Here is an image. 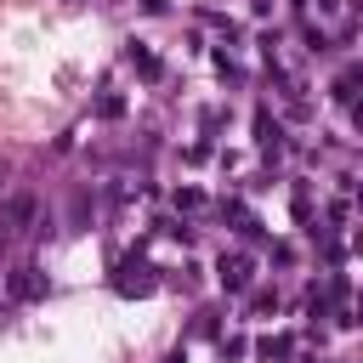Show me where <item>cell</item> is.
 <instances>
[{"mask_svg":"<svg viewBox=\"0 0 363 363\" xmlns=\"http://www.w3.org/2000/svg\"><path fill=\"white\" fill-rule=\"evenodd\" d=\"M34 210H40V204H34L28 193H17V199H6V204H0V250H11V244H17V233L34 221Z\"/></svg>","mask_w":363,"mask_h":363,"instance_id":"cell-1","label":"cell"},{"mask_svg":"<svg viewBox=\"0 0 363 363\" xmlns=\"http://www.w3.org/2000/svg\"><path fill=\"white\" fill-rule=\"evenodd\" d=\"M40 289H45V278H40V267H28V261H23V267L11 272V295H17V301H34Z\"/></svg>","mask_w":363,"mask_h":363,"instance_id":"cell-2","label":"cell"},{"mask_svg":"<svg viewBox=\"0 0 363 363\" xmlns=\"http://www.w3.org/2000/svg\"><path fill=\"white\" fill-rule=\"evenodd\" d=\"M221 284H227V289H244V284H250V261H244V255H221Z\"/></svg>","mask_w":363,"mask_h":363,"instance_id":"cell-3","label":"cell"},{"mask_svg":"<svg viewBox=\"0 0 363 363\" xmlns=\"http://www.w3.org/2000/svg\"><path fill=\"white\" fill-rule=\"evenodd\" d=\"M125 57H130V62H136V68H142V74H159V62H153V57H147V51H142V45H130V51H125Z\"/></svg>","mask_w":363,"mask_h":363,"instance_id":"cell-4","label":"cell"},{"mask_svg":"<svg viewBox=\"0 0 363 363\" xmlns=\"http://www.w3.org/2000/svg\"><path fill=\"white\" fill-rule=\"evenodd\" d=\"M352 85H357V74H340L335 79V102H352Z\"/></svg>","mask_w":363,"mask_h":363,"instance_id":"cell-5","label":"cell"},{"mask_svg":"<svg viewBox=\"0 0 363 363\" xmlns=\"http://www.w3.org/2000/svg\"><path fill=\"white\" fill-rule=\"evenodd\" d=\"M6 182H11V164H6V159H0V193H6Z\"/></svg>","mask_w":363,"mask_h":363,"instance_id":"cell-6","label":"cell"}]
</instances>
